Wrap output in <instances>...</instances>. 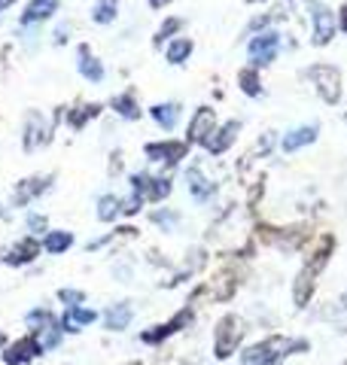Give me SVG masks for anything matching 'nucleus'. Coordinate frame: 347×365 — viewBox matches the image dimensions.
<instances>
[{
  "label": "nucleus",
  "mask_w": 347,
  "mask_h": 365,
  "mask_svg": "<svg viewBox=\"0 0 347 365\" xmlns=\"http://www.w3.org/2000/svg\"><path fill=\"white\" fill-rule=\"evenodd\" d=\"M241 335H244V329H241V319L238 317H223L216 326V356L226 359L231 356V350L238 347Z\"/></svg>",
  "instance_id": "nucleus-1"
},
{
  "label": "nucleus",
  "mask_w": 347,
  "mask_h": 365,
  "mask_svg": "<svg viewBox=\"0 0 347 365\" xmlns=\"http://www.w3.org/2000/svg\"><path fill=\"white\" fill-rule=\"evenodd\" d=\"M289 344L283 338H268L265 344H256V347H250L244 353V359H241V365H274L277 359L283 356V350Z\"/></svg>",
  "instance_id": "nucleus-2"
},
{
  "label": "nucleus",
  "mask_w": 347,
  "mask_h": 365,
  "mask_svg": "<svg viewBox=\"0 0 347 365\" xmlns=\"http://www.w3.org/2000/svg\"><path fill=\"white\" fill-rule=\"evenodd\" d=\"M311 79L317 83V88H320V95H323V101H326V104H335V101L341 98V76H338V71H335V67L320 64V67H314V71H311Z\"/></svg>",
  "instance_id": "nucleus-3"
},
{
  "label": "nucleus",
  "mask_w": 347,
  "mask_h": 365,
  "mask_svg": "<svg viewBox=\"0 0 347 365\" xmlns=\"http://www.w3.org/2000/svg\"><path fill=\"white\" fill-rule=\"evenodd\" d=\"M277 46H281V37L274 31H265L262 37H256L250 43V58L253 64H271L277 55Z\"/></svg>",
  "instance_id": "nucleus-4"
},
{
  "label": "nucleus",
  "mask_w": 347,
  "mask_h": 365,
  "mask_svg": "<svg viewBox=\"0 0 347 365\" xmlns=\"http://www.w3.org/2000/svg\"><path fill=\"white\" fill-rule=\"evenodd\" d=\"M213 125H216L213 110H211V107H201V110L192 116V122H189V140H192V143H204L207 137L213 134Z\"/></svg>",
  "instance_id": "nucleus-5"
},
{
  "label": "nucleus",
  "mask_w": 347,
  "mask_h": 365,
  "mask_svg": "<svg viewBox=\"0 0 347 365\" xmlns=\"http://www.w3.org/2000/svg\"><path fill=\"white\" fill-rule=\"evenodd\" d=\"M40 350H43V347H40V341L34 338V335H28V338L16 341V344L4 353V362H9V365L28 362V359H34V356H40Z\"/></svg>",
  "instance_id": "nucleus-6"
},
{
  "label": "nucleus",
  "mask_w": 347,
  "mask_h": 365,
  "mask_svg": "<svg viewBox=\"0 0 347 365\" xmlns=\"http://www.w3.org/2000/svg\"><path fill=\"white\" fill-rule=\"evenodd\" d=\"M146 155L153 158V162L174 165V162H180V158L186 155V143H174V140H168V143H149L146 146Z\"/></svg>",
  "instance_id": "nucleus-7"
},
{
  "label": "nucleus",
  "mask_w": 347,
  "mask_h": 365,
  "mask_svg": "<svg viewBox=\"0 0 347 365\" xmlns=\"http://www.w3.org/2000/svg\"><path fill=\"white\" fill-rule=\"evenodd\" d=\"M332 37H335V16L329 13V9L317 6L314 9V43L317 46H326Z\"/></svg>",
  "instance_id": "nucleus-8"
},
{
  "label": "nucleus",
  "mask_w": 347,
  "mask_h": 365,
  "mask_svg": "<svg viewBox=\"0 0 347 365\" xmlns=\"http://www.w3.org/2000/svg\"><path fill=\"white\" fill-rule=\"evenodd\" d=\"M46 140H49V128H46V122L34 113V116H28V122H25V150L28 153L37 150V146Z\"/></svg>",
  "instance_id": "nucleus-9"
},
{
  "label": "nucleus",
  "mask_w": 347,
  "mask_h": 365,
  "mask_svg": "<svg viewBox=\"0 0 347 365\" xmlns=\"http://www.w3.org/2000/svg\"><path fill=\"white\" fill-rule=\"evenodd\" d=\"M46 186H49V177H31V180H21V182H19V189H16V195H13V201L21 207V204H28L31 198H37Z\"/></svg>",
  "instance_id": "nucleus-10"
},
{
  "label": "nucleus",
  "mask_w": 347,
  "mask_h": 365,
  "mask_svg": "<svg viewBox=\"0 0 347 365\" xmlns=\"http://www.w3.org/2000/svg\"><path fill=\"white\" fill-rule=\"evenodd\" d=\"M235 137H238V122H228V125H223V128L216 131V137H207L204 146H207L211 153H216V155H219V153H226L228 146L235 143Z\"/></svg>",
  "instance_id": "nucleus-11"
},
{
  "label": "nucleus",
  "mask_w": 347,
  "mask_h": 365,
  "mask_svg": "<svg viewBox=\"0 0 347 365\" xmlns=\"http://www.w3.org/2000/svg\"><path fill=\"white\" fill-rule=\"evenodd\" d=\"M37 253H40V244L34 241V237H25V241H19L4 259H6V262H13V265H25V262H34V259H37Z\"/></svg>",
  "instance_id": "nucleus-12"
},
{
  "label": "nucleus",
  "mask_w": 347,
  "mask_h": 365,
  "mask_svg": "<svg viewBox=\"0 0 347 365\" xmlns=\"http://www.w3.org/2000/svg\"><path fill=\"white\" fill-rule=\"evenodd\" d=\"M58 4H61V0H31L28 9H25V16H21V21H25V25H34V21L49 19L58 9Z\"/></svg>",
  "instance_id": "nucleus-13"
},
{
  "label": "nucleus",
  "mask_w": 347,
  "mask_h": 365,
  "mask_svg": "<svg viewBox=\"0 0 347 365\" xmlns=\"http://www.w3.org/2000/svg\"><path fill=\"white\" fill-rule=\"evenodd\" d=\"M91 319H95V311H89V307H79V304H74L71 311L64 314L61 326L67 329V332H79V329H83V326H89Z\"/></svg>",
  "instance_id": "nucleus-14"
},
{
  "label": "nucleus",
  "mask_w": 347,
  "mask_h": 365,
  "mask_svg": "<svg viewBox=\"0 0 347 365\" xmlns=\"http://www.w3.org/2000/svg\"><path fill=\"white\" fill-rule=\"evenodd\" d=\"M317 137V125H305V128H296L293 134H286L283 137V150L286 153H296V150H302L305 143H311Z\"/></svg>",
  "instance_id": "nucleus-15"
},
{
  "label": "nucleus",
  "mask_w": 347,
  "mask_h": 365,
  "mask_svg": "<svg viewBox=\"0 0 347 365\" xmlns=\"http://www.w3.org/2000/svg\"><path fill=\"white\" fill-rule=\"evenodd\" d=\"M79 73H83L86 79H91V83H101V79H104V67H101V61L86 49V46L79 49Z\"/></svg>",
  "instance_id": "nucleus-16"
},
{
  "label": "nucleus",
  "mask_w": 347,
  "mask_h": 365,
  "mask_svg": "<svg viewBox=\"0 0 347 365\" xmlns=\"http://www.w3.org/2000/svg\"><path fill=\"white\" fill-rule=\"evenodd\" d=\"M104 323H107V329H113V332H119V329H125L131 323V304H116L107 311V317H104Z\"/></svg>",
  "instance_id": "nucleus-17"
},
{
  "label": "nucleus",
  "mask_w": 347,
  "mask_h": 365,
  "mask_svg": "<svg viewBox=\"0 0 347 365\" xmlns=\"http://www.w3.org/2000/svg\"><path fill=\"white\" fill-rule=\"evenodd\" d=\"M186 180H189V189H192V195L198 198V201H204L207 195L213 192V182H207L204 177H201V170L198 168H192L189 174H186Z\"/></svg>",
  "instance_id": "nucleus-18"
},
{
  "label": "nucleus",
  "mask_w": 347,
  "mask_h": 365,
  "mask_svg": "<svg viewBox=\"0 0 347 365\" xmlns=\"http://www.w3.org/2000/svg\"><path fill=\"white\" fill-rule=\"evenodd\" d=\"M177 116H180L177 104H156L153 107V119L161 125V128H174V125H177Z\"/></svg>",
  "instance_id": "nucleus-19"
},
{
  "label": "nucleus",
  "mask_w": 347,
  "mask_h": 365,
  "mask_svg": "<svg viewBox=\"0 0 347 365\" xmlns=\"http://www.w3.org/2000/svg\"><path fill=\"white\" fill-rule=\"evenodd\" d=\"M116 13H119V0H98L91 19H95L98 25H110V21L116 19Z\"/></svg>",
  "instance_id": "nucleus-20"
},
{
  "label": "nucleus",
  "mask_w": 347,
  "mask_h": 365,
  "mask_svg": "<svg viewBox=\"0 0 347 365\" xmlns=\"http://www.w3.org/2000/svg\"><path fill=\"white\" fill-rule=\"evenodd\" d=\"M189 52H192V40L180 37V40H174V43L168 46V61H171V64H183V61L189 58Z\"/></svg>",
  "instance_id": "nucleus-21"
},
{
  "label": "nucleus",
  "mask_w": 347,
  "mask_h": 365,
  "mask_svg": "<svg viewBox=\"0 0 347 365\" xmlns=\"http://www.w3.org/2000/svg\"><path fill=\"white\" fill-rule=\"evenodd\" d=\"M74 244V235L71 232H49V237H46V250H49V253H64L67 247Z\"/></svg>",
  "instance_id": "nucleus-22"
},
{
  "label": "nucleus",
  "mask_w": 347,
  "mask_h": 365,
  "mask_svg": "<svg viewBox=\"0 0 347 365\" xmlns=\"http://www.w3.org/2000/svg\"><path fill=\"white\" fill-rule=\"evenodd\" d=\"M314 268H305L302 274H298V283H296V304H305L308 302V292L314 289Z\"/></svg>",
  "instance_id": "nucleus-23"
},
{
  "label": "nucleus",
  "mask_w": 347,
  "mask_h": 365,
  "mask_svg": "<svg viewBox=\"0 0 347 365\" xmlns=\"http://www.w3.org/2000/svg\"><path fill=\"white\" fill-rule=\"evenodd\" d=\"M122 213V204H119V198H113V195H107V198H101L98 201V216L104 222H110V220H116V216Z\"/></svg>",
  "instance_id": "nucleus-24"
},
{
  "label": "nucleus",
  "mask_w": 347,
  "mask_h": 365,
  "mask_svg": "<svg viewBox=\"0 0 347 365\" xmlns=\"http://www.w3.org/2000/svg\"><path fill=\"white\" fill-rule=\"evenodd\" d=\"M113 107L119 116L125 119H137V104H134V98L131 95H119V98H113Z\"/></svg>",
  "instance_id": "nucleus-25"
},
{
  "label": "nucleus",
  "mask_w": 347,
  "mask_h": 365,
  "mask_svg": "<svg viewBox=\"0 0 347 365\" xmlns=\"http://www.w3.org/2000/svg\"><path fill=\"white\" fill-rule=\"evenodd\" d=\"M231 289H235V280H231V274H219V277H216V289L211 287L213 299H228Z\"/></svg>",
  "instance_id": "nucleus-26"
},
{
  "label": "nucleus",
  "mask_w": 347,
  "mask_h": 365,
  "mask_svg": "<svg viewBox=\"0 0 347 365\" xmlns=\"http://www.w3.org/2000/svg\"><path fill=\"white\" fill-rule=\"evenodd\" d=\"M238 79H241V88H244L247 95H259V76H256V71H241Z\"/></svg>",
  "instance_id": "nucleus-27"
},
{
  "label": "nucleus",
  "mask_w": 347,
  "mask_h": 365,
  "mask_svg": "<svg viewBox=\"0 0 347 365\" xmlns=\"http://www.w3.org/2000/svg\"><path fill=\"white\" fill-rule=\"evenodd\" d=\"M168 192H171V182H168V180H149V186H146V195L153 198V201L165 198Z\"/></svg>",
  "instance_id": "nucleus-28"
},
{
  "label": "nucleus",
  "mask_w": 347,
  "mask_h": 365,
  "mask_svg": "<svg viewBox=\"0 0 347 365\" xmlns=\"http://www.w3.org/2000/svg\"><path fill=\"white\" fill-rule=\"evenodd\" d=\"M95 113H98V107H95V104H89V107H79L76 113H71V125H74V128H79V125H86L91 116H95Z\"/></svg>",
  "instance_id": "nucleus-29"
},
{
  "label": "nucleus",
  "mask_w": 347,
  "mask_h": 365,
  "mask_svg": "<svg viewBox=\"0 0 347 365\" xmlns=\"http://www.w3.org/2000/svg\"><path fill=\"white\" fill-rule=\"evenodd\" d=\"M40 332H43V338H40V347L43 350H49V347H55L58 341H61V335H58L55 326H46V329H40Z\"/></svg>",
  "instance_id": "nucleus-30"
},
{
  "label": "nucleus",
  "mask_w": 347,
  "mask_h": 365,
  "mask_svg": "<svg viewBox=\"0 0 347 365\" xmlns=\"http://www.w3.org/2000/svg\"><path fill=\"white\" fill-rule=\"evenodd\" d=\"M174 31H180V19H168L165 21V25H161L159 28V34H156V43H161V40H165V37H171V34Z\"/></svg>",
  "instance_id": "nucleus-31"
},
{
  "label": "nucleus",
  "mask_w": 347,
  "mask_h": 365,
  "mask_svg": "<svg viewBox=\"0 0 347 365\" xmlns=\"http://www.w3.org/2000/svg\"><path fill=\"white\" fill-rule=\"evenodd\" d=\"M58 299H61V302H67V304H83V292H74V289H61V292H58Z\"/></svg>",
  "instance_id": "nucleus-32"
},
{
  "label": "nucleus",
  "mask_w": 347,
  "mask_h": 365,
  "mask_svg": "<svg viewBox=\"0 0 347 365\" xmlns=\"http://www.w3.org/2000/svg\"><path fill=\"white\" fill-rule=\"evenodd\" d=\"M28 225H31V228H37V232H43V228H46V220H43V216H28Z\"/></svg>",
  "instance_id": "nucleus-33"
},
{
  "label": "nucleus",
  "mask_w": 347,
  "mask_h": 365,
  "mask_svg": "<svg viewBox=\"0 0 347 365\" xmlns=\"http://www.w3.org/2000/svg\"><path fill=\"white\" fill-rule=\"evenodd\" d=\"M171 0H149V6H156V9H161V6H168Z\"/></svg>",
  "instance_id": "nucleus-34"
},
{
  "label": "nucleus",
  "mask_w": 347,
  "mask_h": 365,
  "mask_svg": "<svg viewBox=\"0 0 347 365\" xmlns=\"http://www.w3.org/2000/svg\"><path fill=\"white\" fill-rule=\"evenodd\" d=\"M13 4H16V0H0V13H4L6 6H13Z\"/></svg>",
  "instance_id": "nucleus-35"
},
{
  "label": "nucleus",
  "mask_w": 347,
  "mask_h": 365,
  "mask_svg": "<svg viewBox=\"0 0 347 365\" xmlns=\"http://www.w3.org/2000/svg\"><path fill=\"white\" fill-rule=\"evenodd\" d=\"M341 28H344V31H347V6H344V9H341Z\"/></svg>",
  "instance_id": "nucleus-36"
}]
</instances>
